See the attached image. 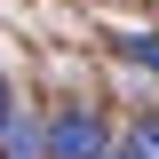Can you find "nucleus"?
<instances>
[{
	"mask_svg": "<svg viewBox=\"0 0 159 159\" xmlns=\"http://www.w3.org/2000/svg\"><path fill=\"white\" fill-rule=\"evenodd\" d=\"M8 119H16V103H8V80H0V127H8Z\"/></svg>",
	"mask_w": 159,
	"mask_h": 159,
	"instance_id": "5",
	"label": "nucleus"
},
{
	"mask_svg": "<svg viewBox=\"0 0 159 159\" xmlns=\"http://www.w3.org/2000/svg\"><path fill=\"white\" fill-rule=\"evenodd\" d=\"M119 56H135V64L159 72V32H119Z\"/></svg>",
	"mask_w": 159,
	"mask_h": 159,
	"instance_id": "4",
	"label": "nucleus"
},
{
	"mask_svg": "<svg viewBox=\"0 0 159 159\" xmlns=\"http://www.w3.org/2000/svg\"><path fill=\"white\" fill-rule=\"evenodd\" d=\"M40 151H48V159H103L111 135H103L96 111H56L48 127H40Z\"/></svg>",
	"mask_w": 159,
	"mask_h": 159,
	"instance_id": "1",
	"label": "nucleus"
},
{
	"mask_svg": "<svg viewBox=\"0 0 159 159\" xmlns=\"http://www.w3.org/2000/svg\"><path fill=\"white\" fill-rule=\"evenodd\" d=\"M103 159H119V151H103Z\"/></svg>",
	"mask_w": 159,
	"mask_h": 159,
	"instance_id": "6",
	"label": "nucleus"
},
{
	"mask_svg": "<svg viewBox=\"0 0 159 159\" xmlns=\"http://www.w3.org/2000/svg\"><path fill=\"white\" fill-rule=\"evenodd\" d=\"M119 159H159V119H135L127 143H119Z\"/></svg>",
	"mask_w": 159,
	"mask_h": 159,
	"instance_id": "3",
	"label": "nucleus"
},
{
	"mask_svg": "<svg viewBox=\"0 0 159 159\" xmlns=\"http://www.w3.org/2000/svg\"><path fill=\"white\" fill-rule=\"evenodd\" d=\"M0 159H48V151H40V127H32V119H8V127H0Z\"/></svg>",
	"mask_w": 159,
	"mask_h": 159,
	"instance_id": "2",
	"label": "nucleus"
}]
</instances>
